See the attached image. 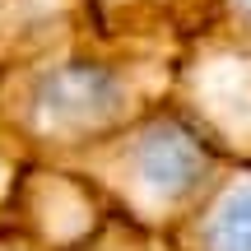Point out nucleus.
<instances>
[{
    "instance_id": "1",
    "label": "nucleus",
    "mask_w": 251,
    "mask_h": 251,
    "mask_svg": "<svg viewBox=\"0 0 251 251\" xmlns=\"http://www.w3.org/2000/svg\"><path fill=\"white\" fill-rule=\"evenodd\" d=\"M177 61L102 47L70 24L0 61V144L28 163H61L168 102Z\"/></svg>"
},
{
    "instance_id": "2",
    "label": "nucleus",
    "mask_w": 251,
    "mask_h": 251,
    "mask_svg": "<svg viewBox=\"0 0 251 251\" xmlns=\"http://www.w3.org/2000/svg\"><path fill=\"white\" fill-rule=\"evenodd\" d=\"M228 163L233 158L214 149L200 135V126L168 98L130 126L112 130L107 140L61 158L56 168L84 177L93 196L126 224L144 228L149 237H168L209 196Z\"/></svg>"
},
{
    "instance_id": "3",
    "label": "nucleus",
    "mask_w": 251,
    "mask_h": 251,
    "mask_svg": "<svg viewBox=\"0 0 251 251\" xmlns=\"http://www.w3.org/2000/svg\"><path fill=\"white\" fill-rule=\"evenodd\" d=\"M172 102L233 163H251V51L191 42L177 61Z\"/></svg>"
},
{
    "instance_id": "4",
    "label": "nucleus",
    "mask_w": 251,
    "mask_h": 251,
    "mask_svg": "<svg viewBox=\"0 0 251 251\" xmlns=\"http://www.w3.org/2000/svg\"><path fill=\"white\" fill-rule=\"evenodd\" d=\"M75 9L79 28L102 47L181 56L191 42L209 37L219 0H75Z\"/></svg>"
},
{
    "instance_id": "5",
    "label": "nucleus",
    "mask_w": 251,
    "mask_h": 251,
    "mask_svg": "<svg viewBox=\"0 0 251 251\" xmlns=\"http://www.w3.org/2000/svg\"><path fill=\"white\" fill-rule=\"evenodd\" d=\"M168 251H251V163H228L209 196L163 237Z\"/></svg>"
},
{
    "instance_id": "6",
    "label": "nucleus",
    "mask_w": 251,
    "mask_h": 251,
    "mask_svg": "<svg viewBox=\"0 0 251 251\" xmlns=\"http://www.w3.org/2000/svg\"><path fill=\"white\" fill-rule=\"evenodd\" d=\"M79 24L75 0H0V61Z\"/></svg>"
},
{
    "instance_id": "7",
    "label": "nucleus",
    "mask_w": 251,
    "mask_h": 251,
    "mask_svg": "<svg viewBox=\"0 0 251 251\" xmlns=\"http://www.w3.org/2000/svg\"><path fill=\"white\" fill-rule=\"evenodd\" d=\"M209 42L251 51V0H219V14H214V28H209Z\"/></svg>"
},
{
    "instance_id": "8",
    "label": "nucleus",
    "mask_w": 251,
    "mask_h": 251,
    "mask_svg": "<svg viewBox=\"0 0 251 251\" xmlns=\"http://www.w3.org/2000/svg\"><path fill=\"white\" fill-rule=\"evenodd\" d=\"M0 251H56V247H47L42 237L24 233L19 224H9V219L0 214Z\"/></svg>"
}]
</instances>
